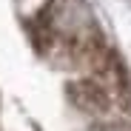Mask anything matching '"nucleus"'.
Here are the masks:
<instances>
[{
	"label": "nucleus",
	"instance_id": "f257e3e1",
	"mask_svg": "<svg viewBox=\"0 0 131 131\" xmlns=\"http://www.w3.org/2000/svg\"><path fill=\"white\" fill-rule=\"evenodd\" d=\"M37 51L49 63L77 74L111 54L85 0H46L31 20Z\"/></svg>",
	"mask_w": 131,
	"mask_h": 131
}]
</instances>
